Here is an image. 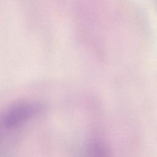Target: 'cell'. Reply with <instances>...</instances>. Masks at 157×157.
Masks as SVG:
<instances>
[{
    "instance_id": "1",
    "label": "cell",
    "mask_w": 157,
    "mask_h": 157,
    "mask_svg": "<svg viewBox=\"0 0 157 157\" xmlns=\"http://www.w3.org/2000/svg\"><path fill=\"white\" fill-rule=\"evenodd\" d=\"M41 111V106L36 103L21 102L12 105L3 116L4 125L8 128L18 126Z\"/></svg>"
},
{
    "instance_id": "2",
    "label": "cell",
    "mask_w": 157,
    "mask_h": 157,
    "mask_svg": "<svg viewBox=\"0 0 157 157\" xmlns=\"http://www.w3.org/2000/svg\"><path fill=\"white\" fill-rule=\"evenodd\" d=\"M88 157H111L106 143L101 138L91 139L87 147Z\"/></svg>"
}]
</instances>
